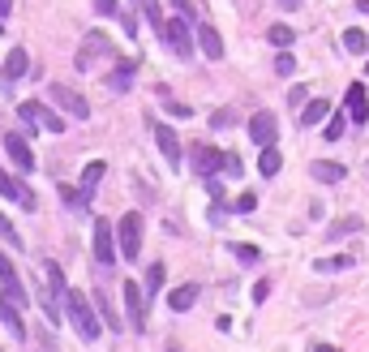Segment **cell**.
Segmentation results:
<instances>
[{
	"label": "cell",
	"instance_id": "1",
	"mask_svg": "<svg viewBox=\"0 0 369 352\" xmlns=\"http://www.w3.org/2000/svg\"><path fill=\"white\" fill-rule=\"evenodd\" d=\"M65 310H69L73 331H78L86 344H95V339H99L104 322H99V314H95V301H90L86 292H78V288H65Z\"/></svg>",
	"mask_w": 369,
	"mask_h": 352
},
{
	"label": "cell",
	"instance_id": "2",
	"mask_svg": "<svg viewBox=\"0 0 369 352\" xmlns=\"http://www.w3.org/2000/svg\"><path fill=\"white\" fill-rule=\"evenodd\" d=\"M112 237L120 241V258L133 262V258L142 254V215H138V211L120 215V223H116V232H112Z\"/></svg>",
	"mask_w": 369,
	"mask_h": 352
},
{
	"label": "cell",
	"instance_id": "3",
	"mask_svg": "<svg viewBox=\"0 0 369 352\" xmlns=\"http://www.w3.org/2000/svg\"><path fill=\"white\" fill-rule=\"evenodd\" d=\"M163 39H167V47L177 56H189L193 52V35H189V13H177V17H167L163 22Z\"/></svg>",
	"mask_w": 369,
	"mask_h": 352
},
{
	"label": "cell",
	"instance_id": "4",
	"mask_svg": "<svg viewBox=\"0 0 369 352\" xmlns=\"http://www.w3.org/2000/svg\"><path fill=\"white\" fill-rule=\"evenodd\" d=\"M47 95H52L69 116H78V120H86V116H90V104H86V99L73 90V86H65V82H52V86H47Z\"/></svg>",
	"mask_w": 369,
	"mask_h": 352
},
{
	"label": "cell",
	"instance_id": "5",
	"mask_svg": "<svg viewBox=\"0 0 369 352\" xmlns=\"http://www.w3.org/2000/svg\"><path fill=\"white\" fill-rule=\"evenodd\" d=\"M151 134H155V142H159V150H163L167 168L177 172V168H181V138L172 134V125H163V120H151Z\"/></svg>",
	"mask_w": 369,
	"mask_h": 352
},
{
	"label": "cell",
	"instance_id": "6",
	"mask_svg": "<svg viewBox=\"0 0 369 352\" xmlns=\"http://www.w3.org/2000/svg\"><path fill=\"white\" fill-rule=\"evenodd\" d=\"M120 292H125V310H129V326H133V331H146V296H142V284L125 280V284H120Z\"/></svg>",
	"mask_w": 369,
	"mask_h": 352
},
{
	"label": "cell",
	"instance_id": "7",
	"mask_svg": "<svg viewBox=\"0 0 369 352\" xmlns=\"http://www.w3.org/2000/svg\"><path fill=\"white\" fill-rule=\"evenodd\" d=\"M0 198H9V202L35 211V193H31V185H26V181H17V176H9L5 168H0Z\"/></svg>",
	"mask_w": 369,
	"mask_h": 352
},
{
	"label": "cell",
	"instance_id": "8",
	"mask_svg": "<svg viewBox=\"0 0 369 352\" xmlns=\"http://www.w3.org/2000/svg\"><path fill=\"white\" fill-rule=\"evenodd\" d=\"M279 138V120H275V112H258L254 120H249V142L254 146H270Z\"/></svg>",
	"mask_w": 369,
	"mask_h": 352
},
{
	"label": "cell",
	"instance_id": "9",
	"mask_svg": "<svg viewBox=\"0 0 369 352\" xmlns=\"http://www.w3.org/2000/svg\"><path fill=\"white\" fill-rule=\"evenodd\" d=\"M95 258L104 266L116 262V237H112V223L108 219H95Z\"/></svg>",
	"mask_w": 369,
	"mask_h": 352
},
{
	"label": "cell",
	"instance_id": "10",
	"mask_svg": "<svg viewBox=\"0 0 369 352\" xmlns=\"http://www.w3.org/2000/svg\"><path fill=\"white\" fill-rule=\"evenodd\" d=\"M108 56V35L104 31H90L82 39V52H78V69H90L95 61H104Z\"/></svg>",
	"mask_w": 369,
	"mask_h": 352
},
{
	"label": "cell",
	"instance_id": "11",
	"mask_svg": "<svg viewBox=\"0 0 369 352\" xmlns=\"http://www.w3.org/2000/svg\"><path fill=\"white\" fill-rule=\"evenodd\" d=\"M26 69H31L26 47H13V52L5 56V65H0V78H5V86L13 90V82H17V78H26Z\"/></svg>",
	"mask_w": 369,
	"mask_h": 352
},
{
	"label": "cell",
	"instance_id": "12",
	"mask_svg": "<svg viewBox=\"0 0 369 352\" xmlns=\"http://www.w3.org/2000/svg\"><path fill=\"white\" fill-rule=\"evenodd\" d=\"M5 150H9V159H13L17 172H31L35 168V155H31V146H26L22 134H5Z\"/></svg>",
	"mask_w": 369,
	"mask_h": 352
},
{
	"label": "cell",
	"instance_id": "13",
	"mask_svg": "<svg viewBox=\"0 0 369 352\" xmlns=\"http://www.w3.org/2000/svg\"><path fill=\"white\" fill-rule=\"evenodd\" d=\"M0 284H5V301H13V305H26V292H22V280H17V271L13 262L0 254Z\"/></svg>",
	"mask_w": 369,
	"mask_h": 352
},
{
	"label": "cell",
	"instance_id": "14",
	"mask_svg": "<svg viewBox=\"0 0 369 352\" xmlns=\"http://www.w3.org/2000/svg\"><path fill=\"white\" fill-rule=\"evenodd\" d=\"M309 176H313V181H322V185H339L343 176H348V168L335 163V159H313L309 163Z\"/></svg>",
	"mask_w": 369,
	"mask_h": 352
},
{
	"label": "cell",
	"instance_id": "15",
	"mask_svg": "<svg viewBox=\"0 0 369 352\" xmlns=\"http://www.w3.org/2000/svg\"><path fill=\"white\" fill-rule=\"evenodd\" d=\"M104 172H108V163H104V159H95V163H86V168H82V207H90V198H95V189H99Z\"/></svg>",
	"mask_w": 369,
	"mask_h": 352
},
{
	"label": "cell",
	"instance_id": "16",
	"mask_svg": "<svg viewBox=\"0 0 369 352\" xmlns=\"http://www.w3.org/2000/svg\"><path fill=\"white\" fill-rule=\"evenodd\" d=\"M219 159H224V150L198 146V150H193V172H198V176H215L219 172Z\"/></svg>",
	"mask_w": 369,
	"mask_h": 352
},
{
	"label": "cell",
	"instance_id": "17",
	"mask_svg": "<svg viewBox=\"0 0 369 352\" xmlns=\"http://www.w3.org/2000/svg\"><path fill=\"white\" fill-rule=\"evenodd\" d=\"M348 116L356 120V125H365L369 120V95H365V86L356 82V86H348Z\"/></svg>",
	"mask_w": 369,
	"mask_h": 352
},
{
	"label": "cell",
	"instance_id": "18",
	"mask_svg": "<svg viewBox=\"0 0 369 352\" xmlns=\"http://www.w3.org/2000/svg\"><path fill=\"white\" fill-rule=\"evenodd\" d=\"M198 47H202L206 61H224V39H219L215 26H202V31H198Z\"/></svg>",
	"mask_w": 369,
	"mask_h": 352
},
{
	"label": "cell",
	"instance_id": "19",
	"mask_svg": "<svg viewBox=\"0 0 369 352\" xmlns=\"http://www.w3.org/2000/svg\"><path fill=\"white\" fill-rule=\"evenodd\" d=\"M108 90H116V95L133 90V61H120V65L108 73Z\"/></svg>",
	"mask_w": 369,
	"mask_h": 352
},
{
	"label": "cell",
	"instance_id": "20",
	"mask_svg": "<svg viewBox=\"0 0 369 352\" xmlns=\"http://www.w3.org/2000/svg\"><path fill=\"white\" fill-rule=\"evenodd\" d=\"M0 318H5V326L13 331V339H26V322H22L17 305H13V301H5V296H0Z\"/></svg>",
	"mask_w": 369,
	"mask_h": 352
},
{
	"label": "cell",
	"instance_id": "21",
	"mask_svg": "<svg viewBox=\"0 0 369 352\" xmlns=\"http://www.w3.org/2000/svg\"><path fill=\"white\" fill-rule=\"evenodd\" d=\"M193 301H198V284H181V288H172V292H167V305L177 310V314H185Z\"/></svg>",
	"mask_w": 369,
	"mask_h": 352
},
{
	"label": "cell",
	"instance_id": "22",
	"mask_svg": "<svg viewBox=\"0 0 369 352\" xmlns=\"http://www.w3.org/2000/svg\"><path fill=\"white\" fill-rule=\"evenodd\" d=\"M279 168H284V155L275 150V142H270V146H262V155H258V172H262V176H275Z\"/></svg>",
	"mask_w": 369,
	"mask_h": 352
},
{
	"label": "cell",
	"instance_id": "23",
	"mask_svg": "<svg viewBox=\"0 0 369 352\" xmlns=\"http://www.w3.org/2000/svg\"><path fill=\"white\" fill-rule=\"evenodd\" d=\"M43 104H35V99H26V104H17V116L26 120V129H43Z\"/></svg>",
	"mask_w": 369,
	"mask_h": 352
},
{
	"label": "cell",
	"instance_id": "24",
	"mask_svg": "<svg viewBox=\"0 0 369 352\" xmlns=\"http://www.w3.org/2000/svg\"><path fill=\"white\" fill-rule=\"evenodd\" d=\"M331 116V104L327 99H313V104H305V112H301V125H322Z\"/></svg>",
	"mask_w": 369,
	"mask_h": 352
},
{
	"label": "cell",
	"instance_id": "25",
	"mask_svg": "<svg viewBox=\"0 0 369 352\" xmlns=\"http://www.w3.org/2000/svg\"><path fill=\"white\" fill-rule=\"evenodd\" d=\"M163 262H151V271H146V284H142V296H155L159 288H163Z\"/></svg>",
	"mask_w": 369,
	"mask_h": 352
},
{
	"label": "cell",
	"instance_id": "26",
	"mask_svg": "<svg viewBox=\"0 0 369 352\" xmlns=\"http://www.w3.org/2000/svg\"><path fill=\"white\" fill-rule=\"evenodd\" d=\"M266 39L275 43V47H292V43H297V31H292V26H284V22H275V26L266 31Z\"/></svg>",
	"mask_w": 369,
	"mask_h": 352
},
{
	"label": "cell",
	"instance_id": "27",
	"mask_svg": "<svg viewBox=\"0 0 369 352\" xmlns=\"http://www.w3.org/2000/svg\"><path fill=\"white\" fill-rule=\"evenodd\" d=\"M348 266H356L352 254H335V258H318L313 262V271H348Z\"/></svg>",
	"mask_w": 369,
	"mask_h": 352
},
{
	"label": "cell",
	"instance_id": "28",
	"mask_svg": "<svg viewBox=\"0 0 369 352\" xmlns=\"http://www.w3.org/2000/svg\"><path fill=\"white\" fill-rule=\"evenodd\" d=\"M95 305H99V314H104V326H112V331H120V318H116V310H112V301H108L104 292H95Z\"/></svg>",
	"mask_w": 369,
	"mask_h": 352
},
{
	"label": "cell",
	"instance_id": "29",
	"mask_svg": "<svg viewBox=\"0 0 369 352\" xmlns=\"http://www.w3.org/2000/svg\"><path fill=\"white\" fill-rule=\"evenodd\" d=\"M228 249H232V254H236V258H240L245 266H254V262L262 258V249H258V245H240V241H232Z\"/></svg>",
	"mask_w": 369,
	"mask_h": 352
},
{
	"label": "cell",
	"instance_id": "30",
	"mask_svg": "<svg viewBox=\"0 0 369 352\" xmlns=\"http://www.w3.org/2000/svg\"><path fill=\"white\" fill-rule=\"evenodd\" d=\"M343 47H348V52H365V47H369V35L365 31H343Z\"/></svg>",
	"mask_w": 369,
	"mask_h": 352
},
{
	"label": "cell",
	"instance_id": "31",
	"mask_svg": "<svg viewBox=\"0 0 369 352\" xmlns=\"http://www.w3.org/2000/svg\"><path fill=\"white\" fill-rule=\"evenodd\" d=\"M343 232H361V219L356 215H343L339 223H331V228H327V237H343Z\"/></svg>",
	"mask_w": 369,
	"mask_h": 352
},
{
	"label": "cell",
	"instance_id": "32",
	"mask_svg": "<svg viewBox=\"0 0 369 352\" xmlns=\"http://www.w3.org/2000/svg\"><path fill=\"white\" fill-rule=\"evenodd\" d=\"M232 211H236V215H249V211H258V193H240L236 202H232Z\"/></svg>",
	"mask_w": 369,
	"mask_h": 352
},
{
	"label": "cell",
	"instance_id": "33",
	"mask_svg": "<svg viewBox=\"0 0 369 352\" xmlns=\"http://www.w3.org/2000/svg\"><path fill=\"white\" fill-rule=\"evenodd\" d=\"M219 168H224L228 176H240V172H245V168H240V159L232 155V150H224V159H219Z\"/></svg>",
	"mask_w": 369,
	"mask_h": 352
},
{
	"label": "cell",
	"instance_id": "34",
	"mask_svg": "<svg viewBox=\"0 0 369 352\" xmlns=\"http://www.w3.org/2000/svg\"><path fill=\"white\" fill-rule=\"evenodd\" d=\"M0 237H5V241H13V249H22V237L13 232V223H9V215H0Z\"/></svg>",
	"mask_w": 369,
	"mask_h": 352
},
{
	"label": "cell",
	"instance_id": "35",
	"mask_svg": "<svg viewBox=\"0 0 369 352\" xmlns=\"http://www.w3.org/2000/svg\"><path fill=\"white\" fill-rule=\"evenodd\" d=\"M292 69H297V56H292V52H279V61H275V73H284V78H288Z\"/></svg>",
	"mask_w": 369,
	"mask_h": 352
},
{
	"label": "cell",
	"instance_id": "36",
	"mask_svg": "<svg viewBox=\"0 0 369 352\" xmlns=\"http://www.w3.org/2000/svg\"><path fill=\"white\" fill-rule=\"evenodd\" d=\"M95 13H99V17H116L120 5H116V0H95Z\"/></svg>",
	"mask_w": 369,
	"mask_h": 352
},
{
	"label": "cell",
	"instance_id": "37",
	"mask_svg": "<svg viewBox=\"0 0 369 352\" xmlns=\"http://www.w3.org/2000/svg\"><path fill=\"white\" fill-rule=\"evenodd\" d=\"M343 138V116H335L331 125H327V142H339Z\"/></svg>",
	"mask_w": 369,
	"mask_h": 352
},
{
	"label": "cell",
	"instance_id": "38",
	"mask_svg": "<svg viewBox=\"0 0 369 352\" xmlns=\"http://www.w3.org/2000/svg\"><path fill=\"white\" fill-rule=\"evenodd\" d=\"M266 296H270V280H258V284H254V305H262Z\"/></svg>",
	"mask_w": 369,
	"mask_h": 352
},
{
	"label": "cell",
	"instance_id": "39",
	"mask_svg": "<svg viewBox=\"0 0 369 352\" xmlns=\"http://www.w3.org/2000/svg\"><path fill=\"white\" fill-rule=\"evenodd\" d=\"M211 125H215V129H228V125H232V112H215Z\"/></svg>",
	"mask_w": 369,
	"mask_h": 352
},
{
	"label": "cell",
	"instance_id": "40",
	"mask_svg": "<svg viewBox=\"0 0 369 352\" xmlns=\"http://www.w3.org/2000/svg\"><path fill=\"white\" fill-rule=\"evenodd\" d=\"M288 104H292V108H301V104H305V90H301V86H292V90H288Z\"/></svg>",
	"mask_w": 369,
	"mask_h": 352
},
{
	"label": "cell",
	"instance_id": "41",
	"mask_svg": "<svg viewBox=\"0 0 369 352\" xmlns=\"http://www.w3.org/2000/svg\"><path fill=\"white\" fill-rule=\"evenodd\" d=\"M167 112L172 116H189V104H172V99H167Z\"/></svg>",
	"mask_w": 369,
	"mask_h": 352
},
{
	"label": "cell",
	"instance_id": "42",
	"mask_svg": "<svg viewBox=\"0 0 369 352\" xmlns=\"http://www.w3.org/2000/svg\"><path fill=\"white\" fill-rule=\"evenodd\" d=\"M13 13V0H0V17H9Z\"/></svg>",
	"mask_w": 369,
	"mask_h": 352
},
{
	"label": "cell",
	"instance_id": "43",
	"mask_svg": "<svg viewBox=\"0 0 369 352\" xmlns=\"http://www.w3.org/2000/svg\"><path fill=\"white\" fill-rule=\"evenodd\" d=\"M313 352H339V348H331V344H313Z\"/></svg>",
	"mask_w": 369,
	"mask_h": 352
},
{
	"label": "cell",
	"instance_id": "44",
	"mask_svg": "<svg viewBox=\"0 0 369 352\" xmlns=\"http://www.w3.org/2000/svg\"><path fill=\"white\" fill-rule=\"evenodd\" d=\"M284 5H288V9H301V0H284Z\"/></svg>",
	"mask_w": 369,
	"mask_h": 352
},
{
	"label": "cell",
	"instance_id": "45",
	"mask_svg": "<svg viewBox=\"0 0 369 352\" xmlns=\"http://www.w3.org/2000/svg\"><path fill=\"white\" fill-rule=\"evenodd\" d=\"M0 31H5V22H0Z\"/></svg>",
	"mask_w": 369,
	"mask_h": 352
},
{
	"label": "cell",
	"instance_id": "46",
	"mask_svg": "<svg viewBox=\"0 0 369 352\" xmlns=\"http://www.w3.org/2000/svg\"><path fill=\"white\" fill-rule=\"evenodd\" d=\"M0 352H5V348H0Z\"/></svg>",
	"mask_w": 369,
	"mask_h": 352
}]
</instances>
